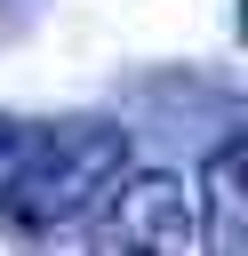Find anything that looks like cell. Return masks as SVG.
Returning a JSON list of instances; mask_svg holds the SVG:
<instances>
[{
	"label": "cell",
	"instance_id": "6da1fadb",
	"mask_svg": "<svg viewBox=\"0 0 248 256\" xmlns=\"http://www.w3.org/2000/svg\"><path fill=\"white\" fill-rule=\"evenodd\" d=\"M136 168V144L120 120L64 112V120H24L0 112V232L48 240L64 224H88V208Z\"/></svg>",
	"mask_w": 248,
	"mask_h": 256
},
{
	"label": "cell",
	"instance_id": "7a4b0ae2",
	"mask_svg": "<svg viewBox=\"0 0 248 256\" xmlns=\"http://www.w3.org/2000/svg\"><path fill=\"white\" fill-rule=\"evenodd\" d=\"M96 248H152V256H176V248H192L200 240V192L184 184V176H168V168H128L96 208Z\"/></svg>",
	"mask_w": 248,
	"mask_h": 256
},
{
	"label": "cell",
	"instance_id": "3957f363",
	"mask_svg": "<svg viewBox=\"0 0 248 256\" xmlns=\"http://www.w3.org/2000/svg\"><path fill=\"white\" fill-rule=\"evenodd\" d=\"M240 160H248V136L224 120V136H216V152L200 160V192H208V224H200V240L208 248H248V200H240Z\"/></svg>",
	"mask_w": 248,
	"mask_h": 256
}]
</instances>
